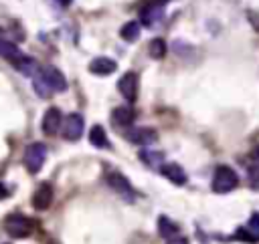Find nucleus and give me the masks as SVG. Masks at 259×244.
Listing matches in <instances>:
<instances>
[{"label": "nucleus", "mask_w": 259, "mask_h": 244, "mask_svg": "<svg viewBox=\"0 0 259 244\" xmlns=\"http://www.w3.org/2000/svg\"><path fill=\"white\" fill-rule=\"evenodd\" d=\"M158 169H160V173H162L166 179H170L174 186H184V184L188 181V175H186L184 167L178 165V163H174V161H170V163H162Z\"/></svg>", "instance_id": "nucleus-11"}, {"label": "nucleus", "mask_w": 259, "mask_h": 244, "mask_svg": "<svg viewBox=\"0 0 259 244\" xmlns=\"http://www.w3.org/2000/svg\"><path fill=\"white\" fill-rule=\"evenodd\" d=\"M109 119H111V123H113L117 129H123V127H130V125L134 123L136 113H134L132 107H115V109L111 111Z\"/></svg>", "instance_id": "nucleus-14"}, {"label": "nucleus", "mask_w": 259, "mask_h": 244, "mask_svg": "<svg viewBox=\"0 0 259 244\" xmlns=\"http://www.w3.org/2000/svg\"><path fill=\"white\" fill-rule=\"evenodd\" d=\"M158 232H160V236L162 238H166V240H170V238H174V236H178V226H176V222H172L168 216H160L158 218Z\"/></svg>", "instance_id": "nucleus-16"}, {"label": "nucleus", "mask_w": 259, "mask_h": 244, "mask_svg": "<svg viewBox=\"0 0 259 244\" xmlns=\"http://www.w3.org/2000/svg\"><path fill=\"white\" fill-rule=\"evenodd\" d=\"M55 2H59L61 6H69L71 4V0H55Z\"/></svg>", "instance_id": "nucleus-25"}, {"label": "nucleus", "mask_w": 259, "mask_h": 244, "mask_svg": "<svg viewBox=\"0 0 259 244\" xmlns=\"http://www.w3.org/2000/svg\"><path fill=\"white\" fill-rule=\"evenodd\" d=\"M2 38H4V32H2V30H0V40H2Z\"/></svg>", "instance_id": "nucleus-27"}, {"label": "nucleus", "mask_w": 259, "mask_h": 244, "mask_svg": "<svg viewBox=\"0 0 259 244\" xmlns=\"http://www.w3.org/2000/svg\"><path fill=\"white\" fill-rule=\"evenodd\" d=\"M105 181H107V186H109L117 196H121L125 202H134V200H136V190H134V186L130 184V179H127L123 173H119V171H109V173L105 175Z\"/></svg>", "instance_id": "nucleus-3"}, {"label": "nucleus", "mask_w": 259, "mask_h": 244, "mask_svg": "<svg viewBox=\"0 0 259 244\" xmlns=\"http://www.w3.org/2000/svg\"><path fill=\"white\" fill-rule=\"evenodd\" d=\"M253 161H257V163H259V147L255 149V157H253Z\"/></svg>", "instance_id": "nucleus-26"}, {"label": "nucleus", "mask_w": 259, "mask_h": 244, "mask_svg": "<svg viewBox=\"0 0 259 244\" xmlns=\"http://www.w3.org/2000/svg\"><path fill=\"white\" fill-rule=\"evenodd\" d=\"M115 69H117V63H115L113 58H109V56H95V58L89 63V73L99 75V77L111 75Z\"/></svg>", "instance_id": "nucleus-13"}, {"label": "nucleus", "mask_w": 259, "mask_h": 244, "mask_svg": "<svg viewBox=\"0 0 259 244\" xmlns=\"http://www.w3.org/2000/svg\"><path fill=\"white\" fill-rule=\"evenodd\" d=\"M83 129H85V121H83V117L79 113H69L61 123L63 137L67 141H77L83 135Z\"/></svg>", "instance_id": "nucleus-6"}, {"label": "nucleus", "mask_w": 259, "mask_h": 244, "mask_svg": "<svg viewBox=\"0 0 259 244\" xmlns=\"http://www.w3.org/2000/svg\"><path fill=\"white\" fill-rule=\"evenodd\" d=\"M140 159H142L148 167H160V165H162V159H164V153H162V151L144 149V151H140Z\"/></svg>", "instance_id": "nucleus-18"}, {"label": "nucleus", "mask_w": 259, "mask_h": 244, "mask_svg": "<svg viewBox=\"0 0 259 244\" xmlns=\"http://www.w3.org/2000/svg\"><path fill=\"white\" fill-rule=\"evenodd\" d=\"M140 32H142V28H140V22H136V20L125 22V24L119 28V36H121L125 42H136V40L140 38Z\"/></svg>", "instance_id": "nucleus-17"}, {"label": "nucleus", "mask_w": 259, "mask_h": 244, "mask_svg": "<svg viewBox=\"0 0 259 244\" xmlns=\"http://www.w3.org/2000/svg\"><path fill=\"white\" fill-rule=\"evenodd\" d=\"M249 184L253 190H259V163L257 161L249 165Z\"/></svg>", "instance_id": "nucleus-20"}, {"label": "nucleus", "mask_w": 259, "mask_h": 244, "mask_svg": "<svg viewBox=\"0 0 259 244\" xmlns=\"http://www.w3.org/2000/svg\"><path fill=\"white\" fill-rule=\"evenodd\" d=\"M40 79H42V83L51 89V93H61V91H65L67 89V79H65V75L57 69V67H53V65H47V67H38V73H36Z\"/></svg>", "instance_id": "nucleus-5"}, {"label": "nucleus", "mask_w": 259, "mask_h": 244, "mask_svg": "<svg viewBox=\"0 0 259 244\" xmlns=\"http://www.w3.org/2000/svg\"><path fill=\"white\" fill-rule=\"evenodd\" d=\"M148 52H150L152 58H162V56L166 54V42H164L162 38H154V40H150V44H148Z\"/></svg>", "instance_id": "nucleus-19"}, {"label": "nucleus", "mask_w": 259, "mask_h": 244, "mask_svg": "<svg viewBox=\"0 0 259 244\" xmlns=\"http://www.w3.org/2000/svg\"><path fill=\"white\" fill-rule=\"evenodd\" d=\"M89 141L93 147H99V149H109V139H107V133L101 125H93L91 131H89Z\"/></svg>", "instance_id": "nucleus-15"}, {"label": "nucleus", "mask_w": 259, "mask_h": 244, "mask_svg": "<svg viewBox=\"0 0 259 244\" xmlns=\"http://www.w3.org/2000/svg\"><path fill=\"white\" fill-rule=\"evenodd\" d=\"M138 85H140L138 75H136L134 71H127V73L117 81V91L121 93V97H123L125 101L134 103V101L138 99Z\"/></svg>", "instance_id": "nucleus-7"}, {"label": "nucleus", "mask_w": 259, "mask_h": 244, "mask_svg": "<svg viewBox=\"0 0 259 244\" xmlns=\"http://www.w3.org/2000/svg\"><path fill=\"white\" fill-rule=\"evenodd\" d=\"M162 18H164V4H160V2H156V0H150V2L140 10V20H142L146 26H154V24H158Z\"/></svg>", "instance_id": "nucleus-9"}, {"label": "nucleus", "mask_w": 259, "mask_h": 244, "mask_svg": "<svg viewBox=\"0 0 259 244\" xmlns=\"http://www.w3.org/2000/svg\"><path fill=\"white\" fill-rule=\"evenodd\" d=\"M51 204H53V186L49 181H42L32 194V206L34 210H47Z\"/></svg>", "instance_id": "nucleus-12"}, {"label": "nucleus", "mask_w": 259, "mask_h": 244, "mask_svg": "<svg viewBox=\"0 0 259 244\" xmlns=\"http://www.w3.org/2000/svg\"><path fill=\"white\" fill-rule=\"evenodd\" d=\"M249 228L259 230V214H253V218H251V222H249Z\"/></svg>", "instance_id": "nucleus-22"}, {"label": "nucleus", "mask_w": 259, "mask_h": 244, "mask_svg": "<svg viewBox=\"0 0 259 244\" xmlns=\"http://www.w3.org/2000/svg\"><path fill=\"white\" fill-rule=\"evenodd\" d=\"M45 159H47V145L45 143H30L26 149H24V167L28 169V173H38L40 167L45 165Z\"/></svg>", "instance_id": "nucleus-2"}, {"label": "nucleus", "mask_w": 259, "mask_h": 244, "mask_svg": "<svg viewBox=\"0 0 259 244\" xmlns=\"http://www.w3.org/2000/svg\"><path fill=\"white\" fill-rule=\"evenodd\" d=\"M127 141L134 145H152L158 141V131L152 127H136L127 133Z\"/></svg>", "instance_id": "nucleus-10"}, {"label": "nucleus", "mask_w": 259, "mask_h": 244, "mask_svg": "<svg viewBox=\"0 0 259 244\" xmlns=\"http://www.w3.org/2000/svg\"><path fill=\"white\" fill-rule=\"evenodd\" d=\"M239 184V175L233 167L229 165H217L214 175H212V192L214 194H227L235 190Z\"/></svg>", "instance_id": "nucleus-1"}, {"label": "nucleus", "mask_w": 259, "mask_h": 244, "mask_svg": "<svg viewBox=\"0 0 259 244\" xmlns=\"http://www.w3.org/2000/svg\"><path fill=\"white\" fill-rule=\"evenodd\" d=\"M168 244H188V240L184 236H174V238L168 240Z\"/></svg>", "instance_id": "nucleus-21"}, {"label": "nucleus", "mask_w": 259, "mask_h": 244, "mask_svg": "<svg viewBox=\"0 0 259 244\" xmlns=\"http://www.w3.org/2000/svg\"><path fill=\"white\" fill-rule=\"evenodd\" d=\"M61 123H63V113L59 107H49L42 115V133L45 135H57L61 131Z\"/></svg>", "instance_id": "nucleus-8"}, {"label": "nucleus", "mask_w": 259, "mask_h": 244, "mask_svg": "<svg viewBox=\"0 0 259 244\" xmlns=\"http://www.w3.org/2000/svg\"><path fill=\"white\" fill-rule=\"evenodd\" d=\"M8 196V190H6V186L4 184H0V200H4Z\"/></svg>", "instance_id": "nucleus-24"}, {"label": "nucleus", "mask_w": 259, "mask_h": 244, "mask_svg": "<svg viewBox=\"0 0 259 244\" xmlns=\"http://www.w3.org/2000/svg\"><path fill=\"white\" fill-rule=\"evenodd\" d=\"M32 220L22 216V214H10L6 220H4V228L6 232L12 236V238H26L30 236L32 232Z\"/></svg>", "instance_id": "nucleus-4"}, {"label": "nucleus", "mask_w": 259, "mask_h": 244, "mask_svg": "<svg viewBox=\"0 0 259 244\" xmlns=\"http://www.w3.org/2000/svg\"><path fill=\"white\" fill-rule=\"evenodd\" d=\"M249 20L255 24V30H259V20H257V16H255L253 12H249Z\"/></svg>", "instance_id": "nucleus-23"}]
</instances>
